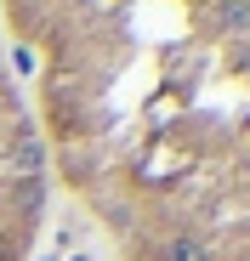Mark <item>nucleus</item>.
<instances>
[{
	"label": "nucleus",
	"instance_id": "f257e3e1",
	"mask_svg": "<svg viewBox=\"0 0 250 261\" xmlns=\"http://www.w3.org/2000/svg\"><path fill=\"white\" fill-rule=\"evenodd\" d=\"M0 34L114 261H250V0H0Z\"/></svg>",
	"mask_w": 250,
	"mask_h": 261
},
{
	"label": "nucleus",
	"instance_id": "f03ea898",
	"mask_svg": "<svg viewBox=\"0 0 250 261\" xmlns=\"http://www.w3.org/2000/svg\"><path fill=\"white\" fill-rule=\"evenodd\" d=\"M46 210H52L46 148H40L6 34H0V261H34L40 233H46Z\"/></svg>",
	"mask_w": 250,
	"mask_h": 261
}]
</instances>
